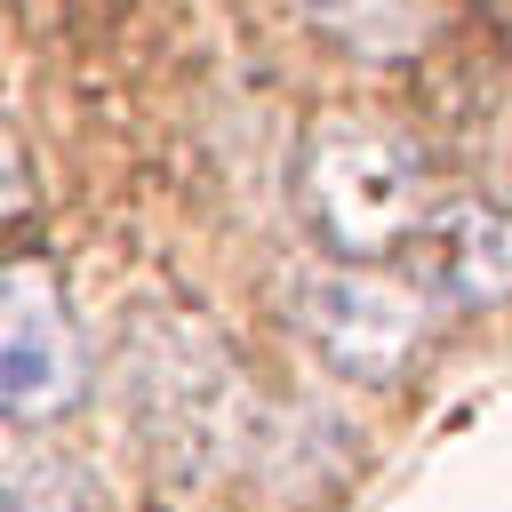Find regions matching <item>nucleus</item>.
<instances>
[{
  "instance_id": "f03ea898",
  "label": "nucleus",
  "mask_w": 512,
  "mask_h": 512,
  "mask_svg": "<svg viewBox=\"0 0 512 512\" xmlns=\"http://www.w3.org/2000/svg\"><path fill=\"white\" fill-rule=\"evenodd\" d=\"M288 192H296L304 232L328 248V264L408 256V240L440 208L424 152L400 128L360 120V112H336V120H312L304 128L296 168H288Z\"/></svg>"
},
{
  "instance_id": "20e7f679",
  "label": "nucleus",
  "mask_w": 512,
  "mask_h": 512,
  "mask_svg": "<svg viewBox=\"0 0 512 512\" xmlns=\"http://www.w3.org/2000/svg\"><path fill=\"white\" fill-rule=\"evenodd\" d=\"M80 384H88V352H80V328H72L56 272L32 264V256H8V280H0V400H8V424L64 416L80 400Z\"/></svg>"
},
{
  "instance_id": "f257e3e1",
  "label": "nucleus",
  "mask_w": 512,
  "mask_h": 512,
  "mask_svg": "<svg viewBox=\"0 0 512 512\" xmlns=\"http://www.w3.org/2000/svg\"><path fill=\"white\" fill-rule=\"evenodd\" d=\"M112 384H120V424L152 456V472L200 488V480H216L248 456L256 400H248V376H240V360H232V344L216 336L208 312L136 304L128 328H120Z\"/></svg>"
},
{
  "instance_id": "0eeeda50",
  "label": "nucleus",
  "mask_w": 512,
  "mask_h": 512,
  "mask_svg": "<svg viewBox=\"0 0 512 512\" xmlns=\"http://www.w3.org/2000/svg\"><path fill=\"white\" fill-rule=\"evenodd\" d=\"M8 512H96V488L56 448H24L8 456Z\"/></svg>"
},
{
  "instance_id": "6e6552de",
  "label": "nucleus",
  "mask_w": 512,
  "mask_h": 512,
  "mask_svg": "<svg viewBox=\"0 0 512 512\" xmlns=\"http://www.w3.org/2000/svg\"><path fill=\"white\" fill-rule=\"evenodd\" d=\"M496 8H504V16H512V0H496Z\"/></svg>"
},
{
  "instance_id": "423d86ee",
  "label": "nucleus",
  "mask_w": 512,
  "mask_h": 512,
  "mask_svg": "<svg viewBox=\"0 0 512 512\" xmlns=\"http://www.w3.org/2000/svg\"><path fill=\"white\" fill-rule=\"evenodd\" d=\"M304 16L352 56H416L440 24L432 0H304Z\"/></svg>"
},
{
  "instance_id": "7ed1b4c3",
  "label": "nucleus",
  "mask_w": 512,
  "mask_h": 512,
  "mask_svg": "<svg viewBox=\"0 0 512 512\" xmlns=\"http://www.w3.org/2000/svg\"><path fill=\"white\" fill-rule=\"evenodd\" d=\"M288 320L336 376H360V384H392L424 352V328H432L424 296L368 264H312L288 296Z\"/></svg>"
},
{
  "instance_id": "39448f33",
  "label": "nucleus",
  "mask_w": 512,
  "mask_h": 512,
  "mask_svg": "<svg viewBox=\"0 0 512 512\" xmlns=\"http://www.w3.org/2000/svg\"><path fill=\"white\" fill-rule=\"evenodd\" d=\"M408 256L416 280L448 304H512V216L488 200H440Z\"/></svg>"
}]
</instances>
